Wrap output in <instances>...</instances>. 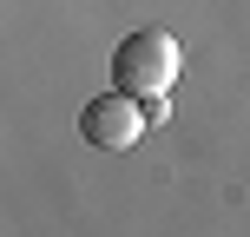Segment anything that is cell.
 <instances>
[{
    "mask_svg": "<svg viewBox=\"0 0 250 237\" xmlns=\"http://www.w3.org/2000/svg\"><path fill=\"white\" fill-rule=\"evenodd\" d=\"M178 66H185V53H178V40L165 33V26H138V33H125L112 46V86L119 92H145V99H158V92H171Z\"/></svg>",
    "mask_w": 250,
    "mask_h": 237,
    "instance_id": "obj_1",
    "label": "cell"
},
{
    "mask_svg": "<svg viewBox=\"0 0 250 237\" xmlns=\"http://www.w3.org/2000/svg\"><path fill=\"white\" fill-rule=\"evenodd\" d=\"M145 119H151V106L112 86V92H99V99L79 112V132H86V145H99V151H132L138 138H145Z\"/></svg>",
    "mask_w": 250,
    "mask_h": 237,
    "instance_id": "obj_2",
    "label": "cell"
}]
</instances>
